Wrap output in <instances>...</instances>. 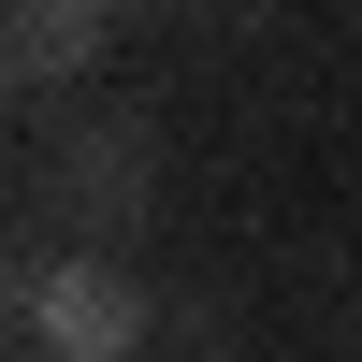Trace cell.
<instances>
[{"label": "cell", "instance_id": "1", "mask_svg": "<svg viewBox=\"0 0 362 362\" xmlns=\"http://www.w3.org/2000/svg\"><path fill=\"white\" fill-rule=\"evenodd\" d=\"M29 334L58 362H131L145 348V290L102 276V261H44V276H29Z\"/></svg>", "mask_w": 362, "mask_h": 362}, {"label": "cell", "instance_id": "2", "mask_svg": "<svg viewBox=\"0 0 362 362\" xmlns=\"http://www.w3.org/2000/svg\"><path fill=\"white\" fill-rule=\"evenodd\" d=\"M87 58H102V0H29L15 15V73H87Z\"/></svg>", "mask_w": 362, "mask_h": 362}, {"label": "cell", "instance_id": "3", "mask_svg": "<svg viewBox=\"0 0 362 362\" xmlns=\"http://www.w3.org/2000/svg\"><path fill=\"white\" fill-rule=\"evenodd\" d=\"M15 305H29V290H15V276H0V319H15Z\"/></svg>", "mask_w": 362, "mask_h": 362}]
</instances>
